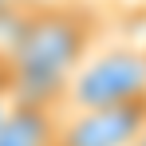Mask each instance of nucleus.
Masks as SVG:
<instances>
[{"instance_id":"obj_1","label":"nucleus","mask_w":146,"mask_h":146,"mask_svg":"<svg viewBox=\"0 0 146 146\" xmlns=\"http://www.w3.org/2000/svg\"><path fill=\"white\" fill-rule=\"evenodd\" d=\"M95 40L99 16L79 0L24 8V20L4 51L12 67V99L63 107V87L95 51Z\"/></svg>"},{"instance_id":"obj_2","label":"nucleus","mask_w":146,"mask_h":146,"mask_svg":"<svg viewBox=\"0 0 146 146\" xmlns=\"http://www.w3.org/2000/svg\"><path fill=\"white\" fill-rule=\"evenodd\" d=\"M146 95V44H119L87 55L63 87V111L107 107Z\"/></svg>"},{"instance_id":"obj_3","label":"nucleus","mask_w":146,"mask_h":146,"mask_svg":"<svg viewBox=\"0 0 146 146\" xmlns=\"http://www.w3.org/2000/svg\"><path fill=\"white\" fill-rule=\"evenodd\" d=\"M146 126V95L107 107L63 111L59 146H134Z\"/></svg>"},{"instance_id":"obj_4","label":"nucleus","mask_w":146,"mask_h":146,"mask_svg":"<svg viewBox=\"0 0 146 146\" xmlns=\"http://www.w3.org/2000/svg\"><path fill=\"white\" fill-rule=\"evenodd\" d=\"M63 107L51 103H16L0 122V146H59Z\"/></svg>"},{"instance_id":"obj_5","label":"nucleus","mask_w":146,"mask_h":146,"mask_svg":"<svg viewBox=\"0 0 146 146\" xmlns=\"http://www.w3.org/2000/svg\"><path fill=\"white\" fill-rule=\"evenodd\" d=\"M0 91H12V67H8L4 51H0Z\"/></svg>"},{"instance_id":"obj_6","label":"nucleus","mask_w":146,"mask_h":146,"mask_svg":"<svg viewBox=\"0 0 146 146\" xmlns=\"http://www.w3.org/2000/svg\"><path fill=\"white\" fill-rule=\"evenodd\" d=\"M8 107H12V91H0V122H4V115H8Z\"/></svg>"},{"instance_id":"obj_7","label":"nucleus","mask_w":146,"mask_h":146,"mask_svg":"<svg viewBox=\"0 0 146 146\" xmlns=\"http://www.w3.org/2000/svg\"><path fill=\"white\" fill-rule=\"evenodd\" d=\"M16 8H24V0H0V12H16Z\"/></svg>"},{"instance_id":"obj_8","label":"nucleus","mask_w":146,"mask_h":146,"mask_svg":"<svg viewBox=\"0 0 146 146\" xmlns=\"http://www.w3.org/2000/svg\"><path fill=\"white\" fill-rule=\"evenodd\" d=\"M134 146H146V126H142V134H138V142H134Z\"/></svg>"}]
</instances>
